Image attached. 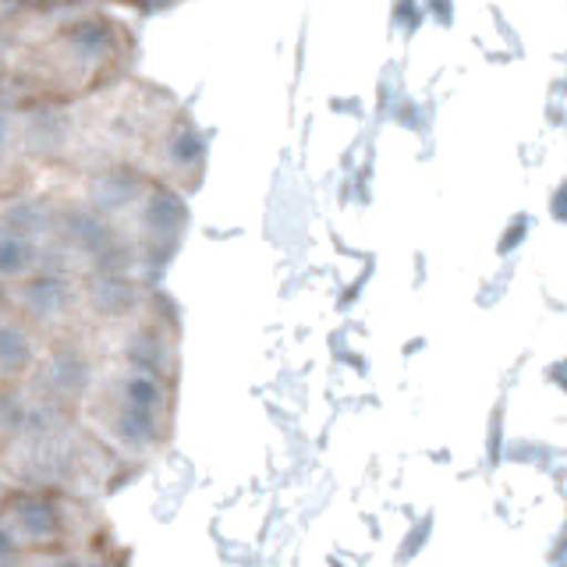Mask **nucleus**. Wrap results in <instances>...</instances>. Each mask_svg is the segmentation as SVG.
Listing matches in <instances>:
<instances>
[{"instance_id":"f257e3e1","label":"nucleus","mask_w":567,"mask_h":567,"mask_svg":"<svg viewBox=\"0 0 567 567\" xmlns=\"http://www.w3.org/2000/svg\"><path fill=\"white\" fill-rule=\"evenodd\" d=\"M0 398L68 422L132 475L174 443L182 319L142 280L11 277Z\"/></svg>"},{"instance_id":"f03ea898","label":"nucleus","mask_w":567,"mask_h":567,"mask_svg":"<svg viewBox=\"0 0 567 567\" xmlns=\"http://www.w3.org/2000/svg\"><path fill=\"white\" fill-rule=\"evenodd\" d=\"M4 280L75 277L153 284L182 245V195L128 174L4 164Z\"/></svg>"},{"instance_id":"7ed1b4c3","label":"nucleus","mask_w":567,"mask_h":567,"mask_svg":"<svg viewBox=\"0 0 567 567\" xmlns=\"http://www.w3.org/2000/svg\"><path fill=\"white\" fill-rule=\"evenodd\" d=\"M4 164L128 174L188 199L206 177V138L174 93L132 75L79 103L4 111Z\"/></svg>"},{"instance_id":"20e7f679","label":"nucleus","mask_w":567,"mask_h":567,"mask_svg":"<svg viewBox=\"0 0 567 567\" xmlns=\"http://www.w3.org/2000/svg\"><path fill=\"white\" fill-rule=\"evenodd\" d=\"M0 58L4 111L64 106L132 79L138 35L111 8L4 4Z\"/></svg>"},{"instance_id":"39448f33","label":"nucleus","mask_w":567,"mask_h":567,"mask_svg":"<svg viewBox=\"0 0 567 567\" xmlns=\"http://www.w3.org/2000/svg\"><path fill=\"white\" fill-rule=\"evenodd\" d=\"M0 567H128L114 522L85 496L4 486Z\"/></svg>"}]
</instances>
